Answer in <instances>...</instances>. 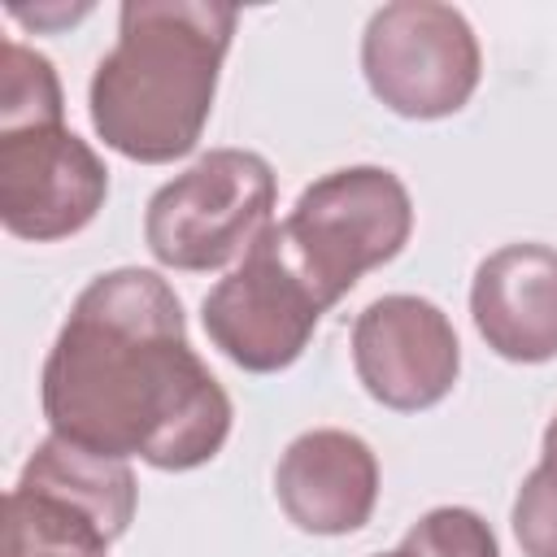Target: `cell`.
Listing matches in <instances>:
<instances>
[{
  "label": "cell",
  "instance_id": "8992f818",
  "mask_svg": "<svg viewBox=\"0 0 557 557\" xmlns=\"http://www.w3.org/2000/svg\"><path fill=\"white\" fill-rule=\"evenodd\" d=\"M361 70L370 91L400 117L457 113L483 74L479 39L461 9L435 0H396L370 13L361 35Z\"/></svg>",
  "mask_w": 557,
  "mask_h": 557
},
{
  "label": "cell",
  "instance_id": "9c48e42d",
  "mask_svg": "<svg viewBox=\"0 0 557 557\" xmlns=\"http://www.w3.org/2000/svg\"><path fill=\"white\" fill-rule=\"evenodd\" d=\"M352 366L361 387L396 409L418 413L440 405L461 370V344L448 313L422 296H379L352 322Z\"/></svg>",
  "mask_w": 557,
  "mask_h": 557
},
{
  "label": "cell",
  "instance_id": "ba28073f",
  "mask_svg": "<svg viewBox=\"0 0 557 557\" xmlns=\"http://www.w3.org/2000/svg\"><path fill=\"white\" fill-rule=\"evenodd\" d=\"M109 196V170L70 126L0 131V222L9 235L52 244L78 235Z\"/></svg>",
  "mask_w": 557,
  "mask_h": 557
},
{
  "label": "cell",
  "instance_id": "4fadbf2b",
  "mask_svg": "<svg viewBox=\"0 0 557 557\" xmlns=\"http://www.w3.org/2000/svg\"><path fill=\"white\" fill-rule=\"evenodd\" d=\"M400 548L413 557H500L492 527L474 509H461V505H440L422 513L405 531Z\"/></svg>",
  "mask_w": 557,
  "mask_h": 557
},
{
  "label": "cell",
  "instance_id": "2e32d148",
  "mask_svg": "<svg viewBox=\"0 0 557 557\" xmlns=\"http://www.w3.org/2000/svg\"><path fill=\"white\" fill-rule=\"evenodd\" d=\"M544 457H557V418L544 426Z\"/></svg>",
  "mask_w": 557,
  "mask_h": 557
},
{
  "label": "cell",
  "instance_id": "30bf717a",
  "mask_svg": "<svg viewBox=\"0 0 557 557\" xmlns=\"http://www.w3.org/2000/svg\"><path fill=\"white\" fill-rule=\"evenodd\" d=\"M283 513L309 535L361 531L379 500V461L352 431L318 426L287 444L274 470Z\"/></svg>",
  "mask_w": 557,
  "mask_h": 557
},
{
  "label": "cell",
  "instance_id": "7c38bea8",
  "mask_svg": "<svg viewBox=\"0 0 557 557\" xmlns=\"http://www.w3.org/2000/svg\"><path fill=\"white\" fill-rule=\"evenodd\" d=\"M0 131H26V126H65V96L52 61L17 39H4L0 48Z\"/></svg>",
  "mask_w": 557,
  "mask_h": 557
},
{
  "label": "cell",
  "instance_id": "5b68a950",
  "mask_svg": "<svg viewBox=\"0 0 557 557\" xmlns=\"http://www.w3.org/2000/svg\"><path fill=\"white\" fill-rule=\"evenodd\" d=\"M296 265L326 305L392 261L413 231L409 187L383 165H344L313 178L278 222Z\"/></svg>",
  "mask_w": 557,
  "mask_h": 557
},
{
  "label": "cell",
  "instance_id": "9a60e30c",
  "mask_svg": "<svg viewBox=\"0 0 557 557\" xmlns=\"http://www.w3.org/2000/svg\"><path fill=\"white\" fill-rule=\"evenodd\" d=\"M91 4H78V9H48V13H30V9H13V17H22V22H35V26H61V22H74V17H83Z\"/></svg>",
  "mask_w": 557,
  "mask_h": 557
},
{
  "label": "cell",
  "instance_id": "e0dca14e",
  "mask_svg": "<svg viewBox=\"0 0 557 557\" xmlns=\"http://www.w3.org/2000/svg\"><path fill=\"white\" fill-rule=\"evenodd\" d=\"M379 557H413V553H405V548H396V553H379Z\"/></svg>",
  "mask_w": 557,
  "mask_h": 557
},
{
  "label": "cell",
  "instance_id": "277c9868",
  "mask_svg": "<svg viewBox=\"0 0 557 557\" xmlns=\"http://www.w3.org/2000/svg\"><path fill=\"white\" fill-rule=\"evenodd\" d=\"M274 196L278 183L261 152L213 148L152 191L144 244L170 270H222L274 226Z\"/></svg>",
  "mask_w": 557,
  "mask_h": 557
},
{
  "label": "cell",
  "instance_id": "3957f363",
  "mask_svg": "<svg viewBox=\"0 0 557 557\" xmlns=\"http://www.w3.org/2000/svg\"><path fill=\"white\" fill-rule=\"evenodd\" d=\"M135 492L122 457L48 435L4 500V557H109L135 518Z\"/></svg>",
  "mask_w": 557,
  "mask_h": 557
},
{
  "label": "cell",
  "instance_id": "5bb4252c",
  "mask_svg": "<svg viewBox=\"0 0 557 557\" xmlns=\"http://www.w3.org/2000/svg\"><path fill=\"white\" fill-rule=\"evenodd\" d=\"M513 535L522 557H557V457H544L518 487Z\"/></svg>",
  "mask_w": 557,
  "mask_h": 557
},
{
  "label": "cell",
  "instance_id": "7a4b0ae2",
  "mask_svg": "<svg viewBox=\"0 0 557 557\" xmlns=\"http://www.w3.org/2000/svg\"><path fill=\"white\" fill-rule=\"evenodd\" d=\"M235 22L218 0H126L87 87L96 135L139 165L187 157L213 113Z\"/></svg>",
  "mask_w": 557,
  "mask_h": 557
},
{
  "label": "cell",
  "instance_id": "52a82bcc",
  "mask_svg": "<svg viewBox=\"0 0 557 557\" xmlns=\"http://www.w3.org/2000/svg\"><path fill=\"white\" fill-rule=\"evenodd\" d=\"M326 309L274 222L205 296L200 322L226 361L248 374H274L305 352Z\"/></svg>",
  "mask_w": 557,
  "mask_h": 557
},
{
  "label": "cell",
  "instance_id": "6da1fadb",
  "mask_svg": "<svg viewBox=\"0 0 557 557\" xmlns=\"http://www.w3.org/2000/svg\"><path fill=\"white\" fill-rule=\"evenodd\" d=\"M39 383L52 435L152 470L213 461L235 422L226 387L187 344L174 287L139 265L78 292Z\"/></svg>",
  "mask_w": 557,
  "mask_h": 557
},
{
  "label": "cell",
  "instance_id": "8fae6325",
  "mask_svg": "<svg viewBox=\"0 0 557 557\" xmlns=\"http://www.w3.org/2000/svg\"><path fill=\"white\" fill-rule=\"evenodd\" d=\"M470 313L487 348L505 361L557 357V248L505 244L470 283Z\"/></svg>",
  "mask_w": 557,
  "mask_h": 557
}]
</instances>
